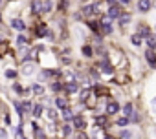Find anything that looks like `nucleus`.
<instances>
[{
    "instance_id": "19",
    "label": "nucleus",
    "mask_w": 156,
    "mask_h": 139,
    "mask_svg": "<svg viewBox=\"0 0 156 139\" xmlns=\"http://www.w3.org/2000/svg\"><path fill=\"white\" fill-rule=\"evenodd\" d=\"M88 26H90V29H92V31H96V33H99V31H101V24H99V22H88Z\"/></svg>"
},
{
    "instance_id": "9",
    "label": "nucleus",
    "mask_w": 156,
    "mask_h": 139,
    "mask_svg": "<svg viewBox=\"0 0 156 139\" xmlns=\"http://www.w3.org/2000/svg\"><path fill=\"white\" fill-rule=\"evenodd\" d=\"M64 90H66L68 93H75L77 90H79V84H77V83H68V84L64 86Z\"/></svg>"
},
{
    "instance_id": "5",
    "label": "nucleus",
    "mask_w": 156,
    "mask_h": 139,
    "mask_svg": "<svg viewBox=\"0 0 156 139\" xmlns=\"http://www.w3.org/2000/svg\"><path fill=\"white\" fill-rule=\"evenodd\" d=\"M101 33H105V35L112 33V26H110V20L108 19H103V22H101Z\"/></svg>"
},
{
    "instance_id": "37",
    "label": "nucleus",
    "mask_w": 156,
    "mask_h": 139,
    "mask_svg": "<svg viewBox=\"0 0 156 139\" xmlns=\"http://www.w3.org/2000/svg\"><path fill=\"white\" fill-rule=\"evenodd\" d=\"M22 106H24V110H26V112H30V110H31V104H30V103H24Z\"/></svg>"
},
{
    "instance_id": "38",
    "label": "nucleus",
    "mask_w": 156,
    "mask_h": 139,
    "mask_svg": "<svg viewBox=\"0 0 156 139\" xmlns=\"http://www.w3.org/2000/svg\"><path fill=\"white\" fill-rule=\"evenodd\" d=\"M77 139H88V137H87V134H83V132H81V134H79V137H77Z\"/></svg>"
},
{
    "instance_id": "25",
    "label": "nucleus",
    "mask_w": 156,
    "mask_h": 139,
    "mask_svg": "<svg viewBox=\"0 0 156 139\" xmlns=\"http://www.w3.org/2000/svg\"><path fill=\"white\" fill-rule=\"evenodd\" d=\"M88 97H90V90H83V92H81V101H83V103H87V101H88Z\"/></svg>"
},
{
    "instance_id": "20",
    "label": "nucleus",
    "mask_w": 156,
    "mask_h": 139,
    "mask_svg": "<svg viewBox=\"0 0 156 139\" xmlns=\"http://www.w3.org/2000/svg\"><path fill=\"white\" fill-rule=\"evenodd\" d=\"M62 117H64L66 121L73 119V115H72V110H70V108H64V110H62Z\"/></svg>"
},
{
    "instance_id": "39",
    "label": "nucleus",
    "mask_w": 156,
    "mask_h": 139,
    "mask_svg": "<svg viewBox=\"0 0 156 139\" xmlns=\"http://www.w3.org/2000/svg\"><path fill=\"white\" fill-rule=\"evenodd\" d=\"M107 2H108L110 6H116V0H107Z\"/></svg>"
},
{
    "instance_id": "22",
    "label": "nucleus",
    "mask_w": 156,
    "mask_h": 139,
    "mask_svg": "<svg viewBox=\"0 0 156 139\" xmlns=\"http://www.w3.org/2000/svg\"><path fill=\"white\" fill-rule=\"evenodd\" d=\"M140 35H143V37H149V35H151V29H149V26H141V28H140Z\"/></svg>"
},
{
    "instance_id": "44",
    "label": "nucleus",
    "mask_w": 156,
    "mask_h": 139,
    "mask_svg": "<svg viewBox=\"0 0 156 139\" xmlns=\"http://www.w3.org/2000/svg\"><path fill=\"white\" fill-rule=\"evenodd\" d=\"M0 4H2V0H0Z\"/></svg>"
},
{
    "instance_id": "11",
    "label": "nucleus",
    "mask_w": 156,
    "mask_h": 139,
    "mask_svg": "<svg viewBox=\"0 0 156 139\" xmlns=\"http://www.w3.org/2000/svg\"><path fill=\"white\" fill-rule=\"evenodd\" d=\"M8 49H9V42H6V40H0V57H4Z\"/></svg>"
},
{
    "instance_id": "16",
    "label": "nucleus",
    "mask_w": 156,
    "mask_h": 139,
    "mask_svg": "<svg viewBox=\"0 0 156 139\" xmlns=\"http://www.w3.org/2000/svg\"><path fill=\"white\" fill-rule=\"evenodd\" d=\"M55 104H57L59 108H62V110L68 108V103H66V99H62V97H57V99H55Z\"/></svg>"
},
{
    "instance_id": "6",
    "label": "nucleus",
    "mask_w": 156,
    "mask_h": 139,
    "mask_svg": "<svg viewBox=\"0 0 156 139\" xmlns=\"http://www.w3.org/2000/svg\"><path fill=\"white\" fill-rule=\"evenodd\" d=\"M118 110H119V104H118L116 101H110V103L107 104V114H108V115H112V114H118Z\"/></svg>"
},
{
    "instance_id": "36",
    "label": "nucleus",
    "mask_w": 156,
    "mask_h": 139,
    "mask_svg": "<svg viewBox=\"0 0 156 139\" xmlns=\"http://www.w3.org/2000/svg\"><path fill=\"white\" fill-rule=\"evenodd\" d=\"M15 92H17V93H24V90H22V86H19V84H15Z\"/></svg>"
},
{
    "instance_id": "31",
    "label": "nucleus",
    "mask_w": 156,
    "mask_h": 139,
    "mask_svg": "<svg viewBox=\"0 0 156 139\" xmlns=\"http://www.w3.org/2000/svg\"><path fill=\"white\" fill-rule=\"evenodd\" d=\"M33 92H35V93H42V92H44V88H42L41 84H33Z\"/></svg>"
},
{
    "instance_id": "15",
    "label": "nucleus",
    "mask_w": 156,
    "mask_h": 139,
    "mask_svg": "<svg viewBox=\"0 0 156 139\" xmlns=\"http://www.w3.org/2000/svg\"><path fill=\"white\" fill-rule=\"evenodd\" d=\"M147 48H156V35H149L147 37Z\"/></svg>"
},
{
    "instance_id": "41",
    "label": "nucleus",
    "mask_w": 156,
    "mask_h": 139,
    "mask_svg": "<svg viewBox=\"0 0 156 139\" xmlns=\"http://www.w3.org/2000/svg\"><path fill=\"white\" fill-rule=\"evenodd\" d=\"M121 2H123V4H129V2H130V0H121Z\"/></svg>"
},
{
    "instance_id": "12",
    "label": "nucleus",
    "mask_w": 156,
    "mask_h": 139,
    "mask_svg": "<svg viewBox=\"0 0 156 139\" xmlns=\"http://www.w3.org/2000/svg\"><path fill=\"white\" fill-rule=\"evenodd\" d=\"M118 20H119V26H127V24L130 22V15H129V13H123Z\"/></svg>"
},
{
    "instance_id": "23",
    "label": "nucleus",
    "mask_w": 156,
    "mask_h": 139,
    "mask_svg": "<svg viewBox=\"0 0 156 139\" xmlns=\"http://www.w3.org/2000/svg\"><path fill=\"white\" fill-rule=\"evenodd\" d=\"M51 9V2L50 0H46V2H42V13H48Z\"/></svg>"
},
{
    "instance_id": "35",
    "label": "nucleus",
    "mask_w": 156,
    "mask_h": 139,
    "mask_svg": "<svg viewBox=\"0 0 156 139\" xmlns=\"http://www.w3.org/2000/svg\"><path fill=\"white\" fill-rule=\"evenodd\" d=\"M62 132H64V134L68 135V134L72 132V126H70V124H64V126H62Z\"/></svg>"
},
{
    "instance_id": "28",
    "label": "nucleus",
    "mask_w": 156,
    "mask_h": 139,
    "mask_svg": "<svg viewBox=\"0 0 156 139\" xmlns=\"http://www.w3.org/2000/svg\"><path fill=\"white\" fill-rule=\"evenodd\" d=\"M51 90H53V92H59V90H64V86H62L61 83H53V84H51Z\"/></svg>"
},
{
    "instance_id": "7",
    "label": "nucleus",
    "mask_w": 156,
    "mask_h": 139,
    "mask_svg": "<svg viewBox=\"0 0 156 139\" xmlns=\"http://www.w3.org/2000/svg\"><path fill=\"white\" fill-rule=\"evenodd\" d=\"M145 59L149 60V64H152V66L156 64V53H154V51H152L151 48H147V53H145Z\"/></svg>"
},
{
    "instance_id": "27",
    "label": "nucleus",
    "mask_w": 156,
    "mask_h": 139,
    "mask_svg": "<svg viewBox=\"0 0 156 139\" xmlns=\"http://www.w3.org/2000/svg\"><path fill=\"white\" fill-rule=\"evenodd\" d=\"M6 77L8 79H15L17 77V72H15V70H6Z\"/></svg>"
},
{
    "instance_id": "17",
    "label": "nucleus",
    "mask_w": 156,
    "mask_h": 139,
    "mask_svg": "<svg viewBox=\"0 0 156 139\" xmlns=\"http://www.w3.org/2000/svg\"><path fill=\"white\" fill-rule=\"evenodd\" d=\"M130 42H132L134 46H140V44H141V35H140V33L132 35V37H130Z\"/></svg>"
},
{
    "instance_id": "14",
    "label": "nucleus",
    "mask_w": 156,
    "mask_h": 139,
    "mask_svg": "<svg viewBox=\"0 0 156 139\" xmlns=\"http://www.w3.org/2000/svg\"><path fill=\"white\" fill-rule=\"evenodd\" d=\"M101 72H103V73H112V66H110L107 60L101 62Z\"/></svg>"
},
{
    "instance_id": "21",
    "label": "nucleus",
    "mask_w": 156,
    "mask_h": 139,
    "mask_svg": "<svg viewBox=\"0 0 156 139\" xmlns=\"http://www.w3.org/2000/svg\"><path fill=\"white\" fill-rule=\"evenodd\" d=\"M22 73H24V75H31V73H33V66H31V64H26L24 70H22Z\"/></svg>"
},
{
    "instance_id": "1",
    "label": "nucleus",
    "mask_w": 156,
    "mask_h": 139,
    "mask_svg": "<svg viewBox=\"0 0 156 139\" xmlns=\"http://www.w3.org/2000/svg\"><path fill=\"white\" fill-rule=\"evenodd\" d=\"M98 9H99V6H98V4H90V6H85V8H83V15H85V17H90V15H94Z\"/></svg>"
},
{
    "instance_id": "43",
    "label": "nucleus",
    "mask_w": 156,
    "mask_h": 139,
    "mask_svg": "<svg viewBox=\"0 0 156 139\" xmlns=\"http://www.w3.org/2000/svg\"><path fill=\"white\" fill-rule=\"evenodd\" d=\"M0 20H2V15H0Z\"/></svg>"
},
{
    "instance_id": "8",
    "label": "nucleus",
    "mask_w": 156,
    "mask_h": 139,
    "mask_svg": "<svg viewBox=\"0 0 156 139\" xmlns=\"http://www.w3.org/2000/svg\"><path fill=\"white\" fill-rule=\"evenodd\" d=\"M11 26H13L15 29H19V31H22V29L26 28L24 20H20V19H13V20H11Z\"/></svg>"
},
{
    "instance_id": "24",
    "label": "nucleus",
    "mask_w": 156,
    "mask_h": 139,
    "mask_svg": "<svg viewBox=\"0 0 156 139\" xmlns=\"http://www.w3.org/2000/svg\"><path fill=\"white\" fill-rule=\"evenodd\" d=\"M92 53H94V51H92L90 46H83V55H85V57H92Z\"/></svg>"
},
{
    "instance_id": "2",
    "label": "nucleus",
    "mask_w": 156,
    "mask_h": 139,
    "mask_svg": "<svg viewBox=\"0 0 156 139\" xmlns=\"http://www.w3.org/2000/svg\"><path fill=\"white\" fill-rule=\"evenodd\" d=\"M123 13H121V9L118 8V6H110V9H108V19H119Z\"/></svg>"
},
{
    "instance_id": "30",
    "label": "nucleus",
    "mask_w": 156,
    "mask_h": 139,
    "mask_svg": "<svg viewBox=\"0 0 156 139\" xmlns=\"http://www.w3.org/2000/svg\"><path fill=\"white\" fill-rule=\"evenodd\" d=\"M119 137H121V139H132V135H130V132H127V130H123V132L119 134Z\"/></svg>"
},
{
    "instance_id": "34",
    "label": "nucleus",
    "mask_w": 156,
    "mask_h": 139,
    "mask_svg": "<svg viewBox=\"0 0 156 139\" xmlns=\"http://www.w3.org/2000/svg\"><path fill=\"white\" fill-rule=\"evenodd\" d=\"M48 115H50V119H55V117H57V112H55L53 108H50V110H48Z\"/></svg>"
},
{
    "instance_id": "10",
    "label": "nucleus",
    "mask_w": 156,
    "mask_h": 139,
    "mask_svg": "<svg viewBox=\"0 0 156 139\" xmlns=\"http://www.w3.org/2000/svg\"><path fill=\"white\" fill-rule=\"evenodd\" d=\"M35 33H37L39 37H44V35H48V29H46V24H39V26H37V29H35Z\"/></svg>"
},
{
    "instance_id": "18",
    "label": "nucleus",
    "mask_w": 156,
    "mask_h": 139,
    "mask_svg": "<svg viewBox=\"0 0 156 139\" xmlns=\"http://www.w3.org/2000/svg\"><path fill=\"white\" fill-rule=\"evenodd\" d=\"M94 92H96V95H107L108 93V90L103 86H94Z\"/></svg>"
},
{
    "instance_id": "26",
    "label": "nucleus",
    "mask_w": 156,
    "mask_h": 139,
    "mask_svg": "<svg viewBox=\"0 0 156 139\" xmlns=\"http://www.w3.org/2000/svg\"><path fill=\"white\" fill-rule=\"evenodd\" d=\"M41 114H42V106L37 104V106L33 108V115H35V117H41Z\"/></svg>"
},
{
    "instance_id": "29",
    "label": "nucleus",
    "mask_w": 156,
    "mask_h": 139,
    "mask_svg": "<svg viewBox=\"0 0 156 139\" xmlns=\"http://www.w3.org/2000/svg\"><path fill=\"white\" fill-rule=\"evenodd\" d=\"M96 123H98L99 126H103V124H107V117H103V115H99V117L96 119Z\"/></svg>"
},
{
    "instance_id": "40",
    "label": "nucleus",
    "mask_w": 156,
    "mask_h": 139,
    "mask_svg": "<svg viewBox=\"0 0 156 139\" xmlns=\"http://www.w3.org/2000/svg\"><path fill=\"white\" fill-rule=\"evenodd\" d=\"M152 108L156 110V99H152Z\"/></svg>"
},
{
    "instance_id": "13",
    "label": "nucleus",
    "mask_w": 156,
    "mask_h": 139,
    "mask_svg": "<svg viewBox=\"0 0 156 139\" xmlns=\"http://www.w3.org/2000/svg\"><path fill=\"white\" fill-rule=\"evenodd\" d=\"M123 114H125V117H132V115H134V108H132V104H130V103H129V104H125Z\"/></svg>"
},
{
    "instance_id": "33",
    "label": "nucleus",
    "mask_w": 156,
    "mask_h": 139,
    "mask_svg": "<svg viewBox=\"0 0 156 139\" xmlns=\"http://www.w3.org/2000/svg\"><path fill=\"white\" fill-rule=\"evenodd\" d=\"M17 42H19V44H20V46H22V44H28V39H26V37H24V35H20V37H19V39H17Z\"/></svg>"
},
{
    "instance_id": "32",
    "label": "nucleus",
    "mask_w": 156,
    "mask_h": 139,
    "mask_svg": "<svg viewBox=\"0 0 156 139\" xmlns=\"http://www.w3.org/2000/svg\"><path fill=\"white\" fill-rule=\"evenodd\" d=\"M129 123V117H121V119H118V126H125Z\"/></svg>"
},
{
    "instance_id": "3",
    "label": "nucleus",
    "mask_w": 156,
    "mask_h": 139,
    "mask_svg": "<svg viewBox=\"0 0 156 139\" xmlns=\"http://www.w3.org/2000/svg\"><path fill=\"white\" fill-rule=\"evenodd\" d=\"M73 126L79 128V130H83V128L87 126V121H85L81 115H75V117H73Z\"/></svg>"
},
{
    "instance_id": "42",
    "label": "nucleus",
    "mask_w": 156,
    "mask_h": 139,
    "mask_svg": "<svg viewBox=\"0 0 156 139\" xmlns=\"http://www.w3.org/2000/svg\"><path fill=\"white\" fill-rule=\"evenodd\" d=\"M103 139H114V137H110V135H107V137H103Z\"/></svg>"
},
{
    "instance_id": "4",
    "label": "nucleus",
    "mask_w": 156,
    "mask_h": 139,
    "mask_svg": "<svg viewBox=\"0 0 156 139\" xmlns=\"http://www.w3.org/2000/svg\"><path fill=\"white\" fill-rule=\"evenodd\" d=\"M138 9H140L141 13L149 11V9H151V0H138Z\"/></svg>"
}]
</instances>
